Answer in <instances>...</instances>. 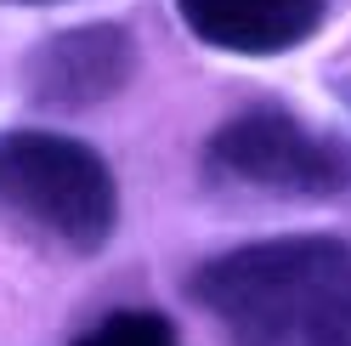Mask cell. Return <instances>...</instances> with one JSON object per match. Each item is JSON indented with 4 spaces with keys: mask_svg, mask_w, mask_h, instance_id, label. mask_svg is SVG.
Listing matches in <instances>:
<instances>
[{
    "mask_svg": "<svg viewBox=\"0 0 351 346\" xmlns=\"http://www.w3.org/2000/svg\"><path fill=\"white\" fill-rule=\"evenodd\" d=\"M193 307L232 346H351V244L323 233L255 239L193 267Z\"/></svg>",
    "mask_w": 351,
    "mask_h": 346,
    "instance_id": "6da1fadb",
    "label": "cell"
},
{
    "mask_svg": "<svg viewBox=\"0 0 351 346\" xmlns=\"http://www.w3.org/2000/svg\"><path fill=\"white\" fill-rule=\"evenodd\" d=\"M0 222L69 255H97L119 227V182L91 142L0 131Z\"/></svg>",
    "mask_w": 351,
    "mask_h": 346,
    "instance_id": "7a4b0ae2",
    "label": "cell"
},
{
    "mask_svg": "<svg viewBox=\"0 0 351 346\" xmlns=\"http://www.w3.org/2000/svg\"><path fill=\"white\" fill-rule=\"evenodd\" d=\"M204 176L244 193L340 199L351 193V142L295 119L289 108H244L204 142Z\"/></svg>",
    "mask_w": 351,
    "mask_h": 346,
    "instance_id": "3957f363",
    "label": "cell"
},
{
    "mask_svg": "<svg viewBox=\"0 0 351 346\" xmlns=\"http://www.w3.org/2000/svg\"><path fill=\"white\" fill-rule=\"evenodd\" d=\"M136 80V40L125 23H80L62 29L23 57V97L34 108L85 114L114 102Z\"/></svg>",
    "mask_w": 351,
    "mask_h": 346,
    "instance_id": "277c9868",
    "label": "cell"
},
{
    "mask_svg": "<svg viewBox=\"0 0 351 346\" xmlns=\"http://www.w3.org/2000/svg\"><path fill=\"white\" fill-rule=\"evenodd\" d=\"M176 12L215 51L278 57L323 29L328 0H176Z\"/></svg>",
    "mask_w": 351,
    "mask_h": 346,
    "instance_id": "5b68a950",
    "label": "cell"
},
{
    "mask_svg": "<svg viewBox=\"0 0 351 346\" xmlns=\"http://www.w3.org/2000/svg\"><path fill=\"white\" fill-rule=\"evenodd\" d=\"M74 346H176L170 318L147 312V307H125V312H108L102 323H91Z\"/></svg>",
    "mask_w": 351,
    "mask_h": 346,
    "instance_id": "8992f818",
    "label": "cell"
},
{
    "mask_svg": "<svg viewBox=\"0 0 351 346\" xmlns=\"http://www.w3.org/2000/svg\"><path fill=\"white\" fill-rule=\"evenodd\" d=\"M17 6H57V0H17Z\"/></svg>",
    "mask_w": 351,
    "mask_h": 346,
    "instance_id": "52a82bcc",
    "label": "cell"
}]
</instances>
